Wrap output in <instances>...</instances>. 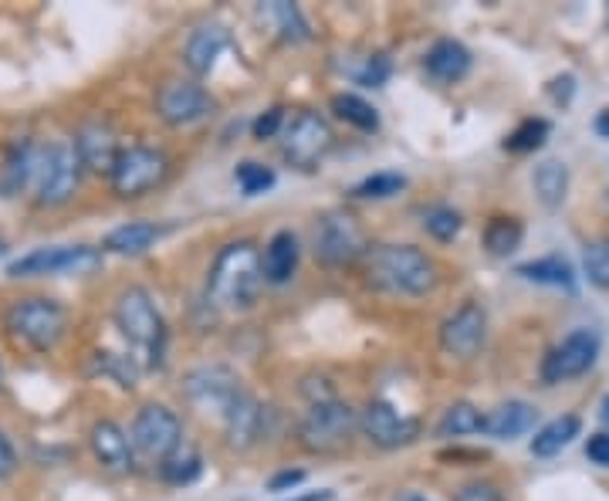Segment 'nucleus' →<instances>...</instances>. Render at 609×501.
<instances>
[{
	"label": "nucleus",
	"mask_w": 609,
	"mask_h": 501,
	"mask_svg": "<svg viewBox=\"0 0 609 501\" xmlns=\"http://www.w3.org/2000/svg\"><path fill=\"white\" fill-rule=\"evenodd\" d=\"M359 430L366 433V441L383 448V451H396L414 444L420 437V420L399 413L393 403L386 400H369L366 410L359 413Z\"/></svg>",
	"instance_id": "13"
},
{
	"label": "nucleus",
	"mask_w": 609,
	"mask_h": 501,
	"mask_svg": "<svg viewBox=\"0 0 609 501\" xmlns=\"http://www.w3.org/2000/svg\"><path fill=\"white\" fill-rule=\"evenodd\" d=\"M403 186H406V176H399V173H373L353 186V197L356 201H389L403 191Z\"/></svg>",
	"instance_id": "34"
},
{
	"label": "nucleus",
	"mask_w": 609,
	"mask_h": 501,
	"mask_svg": "<svg viewBox=\"0 0 609 501\" xmlns=\"http://www.w3.org/2000/svg\"><path fill=\"white\" fill-rule=\"evenodd\" d=\"M599 133H602V136H609V115H602V119H599Z\"/></svg>",
	"instance_id": "50"
},
{
	"label": "nucleus",
	"mask_w": 609,
	"mask_h": 501,
	"mask_svg": "<svg viewBox=\"0 0 609 501\" xmlns=\"http://www.w3.org/2000/svg\"><path fill=\"white\" fill-rule=\"evenodd\" d=\"M579 433H582V420H579L576 413L556 417V420H549L541 430H535L528 451H531L535 458H556V454H562V451L576 441Z\"/></svg>",
	"instance_id": "26"
},
{
	"label": "nucleus",
	"mask_w": 609,
	"mask_h": 501,
	"mask_svg": "<svg viewBox=\"0 0 609 501\" xmlns=\"http://www.w3.org/2000/svg\"><path fill=\"white\" fill-rule=\"evenodd\" d=\"M599 359V333L596 329H572L562 342H556L541 359V380L549 387L569 384L586 376Z\"/></svg>",
	"instance_id": "12"
},
{
	"label": "nucleus",
	"mask_w": 609,
	"mask_h": 501,
	"mask_svg": "<svg viewBox=\"0 0 609 501\" xmlns=\"http://www.w3.org/2000/svg\"><path fill=\"white\" fill-rule=\"evenodd\" d=\"M535 194L541 201V207H549V211H559L569 197V166L562 160H546V163H538L535 166Z\"/></svg>",
	"instance_id": "27"
},
{
	"label": "nucleus",
	"mask_w": 609,
	"mask_h": 501,
	"mask_svg": "<svg viewBox=\"0 0 609 501\" xmlns=\"http://www.w3.org/2000/svg\"><path fill=\"white\" fill-rule=\"evenodd\" d=\"M82 180V160L72 143H51L41 150L38 176H34V201L41 207H61L75 197Z\"/></svg>",
	"instance_id": "7"
},
{
	"label": "nucleus",
	"mask_w": 609,
	"mask_h": 501,
	"mask_svg": "<svg viewBox=\"0 0 609 501\" xmlns=\"http://www.w3.org/2000/svg\"><path fill=\"white\" fill-rule=\"evenodd\" d=\"M234 180H237L244 197H261V194L271 191V186H275V170L264 166V163H254V160H244L234 170Z\"/></svg>",
	"instance_id": "35"
},
{
	"label": "nucleus",
	"mask_w": 609,
	"mask_h": 501,
	"mask_svg": "<svg viewBox=\"0 0 609 501\" xmlns=\"http://www.w3.org/2000/svg\"><path fill=\"white\" fill-rule=\"evenodd\" d=\"M254 140H275V136H282V130H285V112L282 109H267L264 115H257L254 119Z\"/></svg>",
	"instance_id": "41"
},
{
	"label": "nucleus",
	"mask_w": 609,
	"mask_h": 501,
	"mask_svg": "<svg viewBox=\"0 0 609 501\" xmlns=\"http://www.w3.org/2000/svg\"><path fill=\"white\" fill-rule=\"evenodd\" d=\"M454 501H505V494H501L495 484H485V481H478V484H467V488H460Z\"/></svg>",
	"instance_id": "42"
},
{
	"label": "nucleus",
	"mask_w": 609,
	"mask_h": 501,
	"mask_svg": "<svg viewBox=\"0 0 609 501\" xmlns=\"http://www.w3.org/2000/svg\"><path fill=\"white\" fill-rule=\"evenodd\" d=\"M549 133H552V125L546 119H525V122H518L515 130L508 133L505 150L508 153H535V150L546 146Z\"/></svg>",
	"instance_id": "33"
},
{
	"label": "nucleus",
	"mask_w": 609,
	"mask_h": 501,
	"mask_svg": "<svg viewBox=\"0 0 609 501\" xmlns=\"http://www.w3.org/2000/svg\"><path fill=\"white\" fill-rule=\"evenodd\" d=\"M302 481H305V471H282V474H275V478L267 481V488L271 491H288V488H295Z\"/></svg>",
	"instance_id": "45"
},
{
	"label": "nucleus",
	"mask_w": 609,
	"mask_h": 501,
	"mask_svg": "<svg viewBox=\"0 0 609 501\" xmlns=\"http://www.w3.org/2000/svg\"><path fill=\"white\" fill-rule=\"evenodd\" d=\"M586 458L599 468H609V433H592L586 441Z\"/></svg>",
	"instance_id": "43"
},
{
	"label": "nucleus",
	"mask_w": 609,
	"mask_h": 501,
	"mask_svg": "<svg viewBox=\"0 0 609 501\" xmlns=\"http://www.w3.org/2000/svg\"><path fill=\"white\" fill-rule=\"evenodd\" d=\"M582 272L586 278L609 292V237H599V241H589L586 250H582Z\"/></svg>",
	"instance_id": "37"
},
{
	"label": "nucleus",
	"mask_w": 609,
	"mask_h": 501,
	"mask_svg": "<svg viewBox=\"0 0 609 501\" xmlns=\"http://www.w3.org/2000/svg\"><path fill=\"white\" fill-rule=\"evenodd\" d=\"M267 18L275 21V28L282 31V38H285V41H292V44H298V41H305V38H308V24H305L302 11H298L295 4H285V0H275V4H267Z\"/></svg>",
	"instance_id": "36"
},
{
	"label": "nucleus",
	"mask_w": 609,
	"mask_h": 501,
	"mask_svg": "<svg viewBox=\"0 0 609 501\" xmlns=\"http://www.w3.org/2000/svg\"><path fill=\"white\" fill-rule=\"evenodd\" d=\"M538 420V410L525 400H505L498 407H491L485 413L481 433L491 437V441H515V437L528 433Z\"/></svg>",
	"instance_id": "20"
},
{
	"label": "nucleus",
	"mask_w": 609,
	"mask_h": 501,
	"mask_svg": "<svg viewBox=\"0 0 609 501\" xmlns=\"http://www.w3.org/2000/svg\"><path fill=\"white\" fill-rule=\"evenodd\" d=\"M170 173V160L163 150H153V146H125L119 153V163L109 176L112 183V194L122 197V201H135L166 180Z\"/></svg>",
	"instance_id": "9"
},
{
	"label": "nucleus",
	"mask_w": 609,
	"mask_h": 501,
	"mask_svg": "<svg viewBox=\"0 0 609 501\" xmlns=\"http://www.w3.org/2000/svg\"><path fill=\"white\" fill-rule=\"evenodd\" d=\"M356 430H359V413L343 400H328V403L308 407V413L298 423V441L312 454H338L353 444Z\"/></svg>",
	"instance_id": "5"
},
{
	"label": "nucleus",
	"mask_w": 609,
	"mask_h": 501,
	"mask_svg": "<svg viewBox=\"0 0 609 501\" xmlns=\"http://www.w3.org/2000/svg\"><path fill=\"white\" fill-rule=\"evenodd\" d=\"M261 285V250L251 241H234L221 250L207 275V301L224 311H241L257 301Z\"/></svg>",
	"instance_id": "1"
},
{
	"label": "nucleus",
	"mask_w": 609,
	"mask_h": 501,
	"mask_svg": "<svg viewBox=\"0 0 609 501\" xmlns=\"http://www.w3.org/2000/svg\"><path fill=\"white\" fill-rule=\"evenodd\" d=\"M163 237V227L150 224V221H132V224H122L115 231L105 234L102 241V250L109 255H125V258H140L146 250Z\"/></svg>",
	"instance_id": "24"
},
{
	"label": "nucleus",
	"mask_w": 609,
	"mask_h": 501,
	"mask_svg": "<svg viewBox=\"0 0 609 501\" xmlns=\"http://www.w3.org/2000/svg\"><path fill=\"white\" fill-rule=\"evenodd\" d=\"M227 48V31L221 24H203L196 28L190 38H186V48H183V61H186V69L193 75H211L214 65H217V58L224 54Z\"/></svg>",
	"instance_id": "22"
},
{
	"label": "nucleus",
	"mask_w": 609,
	"mask_h": 501,
	"mask_svg": "<svg viewBox=\"0 0 609 501\" xmlns=\"http://www.w3.org/2000/svg\"><path fill=\"white\" fill-rule=\"evenodd\" d=\"M599 417H602V423H606V433H609V393L602 397V403H599Z\"/></svg>",
	"instance_id": "48"
},
{
	"label": "nucleus",
	"mask_w": 609,
	"mask_h": 501,
	"mask_svg": "<svg viewBox=\"0 0 609 501\" xmlns=\"http://www.w3.org/2000/svg\"><path fill=\"white\" fill-rule=\"evenodd\" d=\"M481 423H485V413L467 403V400H457L444 410L440 423H437V433L444 441H454V437H467V433H481Z\"/></svg>",
	"instance_id": "31"
},
{
	"label": "nucleus",
	"mask_w": 609,
	"mask_h": 501,
	"mask_svg": "<svg viewBox=\"0 0 609 501\" xmlns=\"http://www.w3.org/2000/svg\"><path fill=\"white\" fill-rule=\"evenodd\" d=\"M41 150H44V146L24 140V143H18V146L8 153L4 176H0V191H4V197H18V194H24V191H34V176H38Z\"/></svg>",
	"instance_id": "23"
},
{
	"label": "nucleus",
	"mask_w": 609,
	"mask_h": 501,
	"mask_svg": "<svg viewBox=\"0 0 609 501\" xmlns=\"http://www.w3.org/2000/svg\"><path fill=\"white\" fill-rule=\"evenodd\" d=\"M115 326L125 336V342L135 349V359H146L150 369H156L163 362V349H166V319L156 308L153 295L146 288H125L115 301Z\"/></svg>",
	"instance_id": "3"
},
{
	"label": "nucleus",
	"mask_w": 609,
	"mask_h": 501,
	"mask_svg": "<svg viewBox=\"0 0 609 501\" xmlns=\"http://www.w3.org/2000/svg\"><path fill=\"white\" fill-rule=\"evenodd\" d=\"M396 501H427L420 491H403V494H396Z\"/></svg>",
	"instance_id": "49"
},
{
	"label": "nucleus",
	"mask_w": 609,
	"mask_h": 501,
	"mask_svg": "<svg viewBox=\"0 0 609 501\" xmlns=\"http://www.w3.org/2000/svg\"><path fill=\"white\" fill-rule=\"evenodd\" d=\"M211 112H214V95L196 82L170 79L156 92V115L166 125H173V130H183V125L207 119Z\"/></svg>",
	"instance_id": "14"
},
{
	"label": "nucleus",
	"mask_w": 609,
	"mask_h": 501,
	"mask_svg": "<svg viewBox=\"0 0 609 501\" xmlns=\"http://www.w3.org/2000/svg\"><path fill=\"white\" fill-rule=\"evenodd\" d=\"M4 329L14 342L48 352L58 346V339L68 329V311L54 298H21L8 308Z\"/></svg>",
	"instance_id": "4"
},
{
	"label": "nucleus",
	"mask_w": 609,
	"mask_h": 501,
	"mask_svg": "<svg viewBox=\"0 0 609 501\" xmlns=\"http://www.w3.org/2000/svg\"><path fill=\"white\" fill-rule=\"evenodd\" d=\"M460 227H464V217L454 207H447V204H437V207L424 211V231L434 241H444L447 244V241H454L460 234Z\"/></svg>",
	"instance_id": "38"
},
{
	"label": "nucleus",
	"mask_w": 609,
	"mask_h": 501,
	"mask_svg": "<svg viewBox=\"0 0 609 501\" xmlns=\"http://www.w3.org/2000/svg\"><path fill=\"white\" fill-rule=\"evenodd\" d=\"M89 444H92V454L99 458L102 468H109V471H115V474L132 471V461H135L132 437H129L115 420H99V423H92Z\"/></svg>",
	"instance_id": "18"
},
{
	"label": "nucleus",
	"mask_w": 609,
	"mask_h": 501,
	"mask_svg": "<svg viewBox=\"0 0 609 501\" xmlns=\"http://www.w3.org/2000/svg\"><path fill=\"white\" fill-rule=\"evenodd\" d=\"M572 92H576V79L572 75H559V79L549 82V95L556 99V105H569Z\"/></svg>",
	"instance_id": "44"
},
{
	"label": "nucleus",
	"mask_w": 609,
	"mask_h": 501,
	"mask_svg": "<svg viewBox=\"0 0 609 501\" xmlns=\"http://www.w3.org/2000/svg\"><path fill=\"white\" fill-rule=\"evenodd\" d=\"M99 369L105 372V376H112V380L119 384V387H135V380H140V359L135 356H115V352H99Z\"/></svg>",
	"instance_id": "39"
},
{
	"label": "nucleus",
	"mask_w": 609,
	"mask_h": 501,
	"mask_svg": "<svg viewBox=\"0 0 609 501\" xmlns=\"http://www.w3.org/2000/svg\"><path fill=\"white\" fill-rule=\"evenodd\" d=\"M0 258H4V244H0Z\"/></svg>",
	"instance_id": "51"
},
{
	"label": "nucleus",
	"mask_w": 609,
	"mask_h": 501,
	"mask_svg": "<svg viewBox=\"0 0 609 501\" xmlns=\"http://www.w3.org/2000/svg\"><path fill=\"white\" fill-rule=\"evenodd\" d=\"M183 393L186 400L200 410V413H207V417H217L221 423L227 420V413L237 407V400L247 393L241 387V380L224 369V366H200L193 372H186V380H183Z\"/></svg>",
	"instance_id": "10"
},
{
	"label": "nucleus",
	"mask_w": 609,
	"mask_h": 501,
	"mask_svg": "<svg viewBox=\"0 0 609 501\" xmlns=\"http://www.w3.org/2000/svg\"><path fill=\"white\" fill-rule=\"evenodd\" d=\"M129 437H132V448L140 451L143 458L156 461V464H163L173 451H180L186 444L180 417L170 407H163V403L140 407V413H135V420H132Z\"/></svg>",
	"instance_id": "11"
},
{
	"label": "nucleus",
	"mask_w": 609,
	"mask_h": 501,
	"mask_svg": "<svg viewBox=\"0 0 609 501\" xmlns=\"http://www.w3.org/2000/svg\"><path fill=\"white\" fill-rule=\"evenodd\" d=\"M424 72L437 85H457L470 72V51L460 41H454V38H440L424 54Z\"/></svg>",
	"instance_id": "19"
},
{
	"label": "nucleus",
	"mask_w": 609,
	"mask_h": 501,
	"mask_svg": "<svg viewBox=\"0 0 609 501\" xmlns=\"http://www.w3.org/2000/svg\"><path fill=\"white\" fill-rule=\"evenodd\" d=\"M298 237L292 231H278L275 237H271L261 250V272H264V282L267 285H285L295 278L298 272Z\"/></svg>",
	"instance_id": "21"
},
{
	"label": "nucleus",
	"mask_w": 609,
	"mask_h": 501,
	"mask_svg": "<svg viewBox=\"0 0 609 501\" xmlns=\"http://www.w3.org/2000/svg\"><path fill=\"white\" fill-rule=\"evenodd\" d=\"M72 146H75V153H79L85 170L105 173V176H112V170L119 163V153H122L115 133L109 130V125H102V122H85L82 130L75 133Z\"/></svg>",
	"instance_id": "17"
},
{
	"label": "nucleus",
	"mask_w": 609,
	"mask_h": 501,
	"mask_svg": "<svg viewBox=\"0 0 609 501\" xmlns=\"http://www.w3.org/2000/svg\"><path fill=\"white\" fill-rule=\"evenodd\" d=\"M488 339V311L478 301H464L440 326V349L454 359H474Z\"/></svg>",
	"instance_id": "15"
},
{
	"label": "nucleus",
	"mask_w": 609,
	"mask_h": 501,
	"mask_svg": "<svg viewBox=\"0 0 609 501\" xmlns=\"http://www.w3.org/2000/svg\"><path fill=\"white\" fill-rule=\"evenodd\" d=\"M105 262L102 247L89 244H61V247H34L24 258L8 265L11 278H38V275H92Z\"/></svg>",
	"instance_id": "6"
},
{
	"label": "nucleus",
	"mask_w": 609,
	"mask_h": 501,
	"mask_svg": "<svg viewBox=\"0 0 609 501\" xmlns=\"http://www.w3.org/2000/svg\"><path fill=\"white\" fill-rule=\"evenodd\" d=\"M521 237H525V227L518 217H491L485 227V250L491 258H508L521 247Z\"/></svg>",
	"instance_id": "30"
},
{
	"label": "nucleus",
	"mask_w": 609,
	"mask_h": 501,
	"mask_svg": "<svg viewBox=\"0 0 609 501\" xmlns=\"http://www.w3.org/2000/svg\"><path fill=\"white\" fill-rule=\"evenodd\" d=\"M335 136H332V125L318 115V112H295L292 119H285V130H282V156L302 170L312 173L318 170V163L328 156Z\"/></svg>",
	"instance_id": "8"
},
{
	"label": "nucleus",
	"mask_w": 609,
	"mask_h": 501,
	"mask_svg": "<svg viewBox=\"0 0 609 501\" xmlns=\"http://www.w3.org/2000/svg\"><path fill=\"white\" fill-rule=\"evenodd\" d=\"M366 275L376 288L396 295H430L437 288V265L414 244H376L366 250Z\"/></svg>",
	"instance_id": "2"
},
{
	"label": "nucleus",
	"mask_w": 609,
	"mask_h": 501,
	"mask_svg": "<svg viewBox=\"0 0 609 501\" xmlns=\"http://www.w3.org/2000/svg\"><path fill=\"white\" fill-rule=\"evenodd\" d=\"M315 250L325 265H349L359 255H366V237L363 227L356 224V217L349 214H328L322 217L318 231H315Z\"/></svg>",
	"instance_id": "16"
},
{
	"label": "nucleus",
	"mask_w": 609,
	"mask_h": 501,
	"mask_svg": "<svg viewBox=\"0 0 609 501\" xmlns=\"http://www.w3.org/2000/svg\"><path fill=\"white\" fill-rule=\"evenodd\" d=\"M200 471H203V458H200V451L190 448V444H183L180 451H173V454L160 464V474H163L166 484H190V481L200 478Z\"/></svg>",
	"instance_id": "32"
},
{
	"label": "nucleus",
	"mask_w": 609,
	"mask_h": 501,
	"mask_svg": "<svg viewBox=\"0 0 609 501\" xmlns=\"http://www.w3.org/2000/svg\"><path fill=\"white\" fill-rule=\"evenodd\" d=\"M261 427H264V407L251 397V393H244L241 400H237V407L227 413V420H224V433H227V444L231 448H251L257 437H261Z\"/></svg>",
	"instance_id": "25"
},
{
	"label": "nucleus",
	"mask_w": 609,
	"mask_h": 501,
	"mask_svg": "<svg viewBox=\"0 0 609 501\" xmlns=\"http://www.w3.org/2000/svg\"><path fill=\"white\" fill-rule=\"evenodd\" d=\"M515 275H521L525 282H535V285H552V288H566V292L576 288V272H572L569 258H562V255L525 262L515 268Z\"/></svg>",
	"instance_id": "28"
},
{
	"label": "nucleus",
	"mask_w": 609,
	"mask_h": 501,
	"mask_svg": "<svg viewBox=\"0 0 609 501\" xmlns=\"http://www.w3.org/2000/svg\"><path fill=\"white\" fill-rule=\"evenodd\" d=\"M292 501H332V491L325 488V491H308V494H298V498H292Z\"/></svg>",
	"instance_id": "47"
},
{
	"label": "nucleus",
	"mask_w": 609,
	"mask_h": 501,
	"mask_svg": "<svg viewBox=\"0 0 609 501\" xmlns=\"http://www.w3.org/2000/svg\"><path fill=\"white\" fill-rule=\"evenodd\" d=\"M389 72H393V65H389V58H386V54H369V58H366V65H363V72H356V82H359V85H369V89H383L386 79H389Z\"/></svg>",
	"instance_id": "40"
},
{
	"label": "nucleus",
	"mask_w": 609,
	"mask_h": 501,
	"mask_svg": "<svg viewBox=\"0 0 609 501\" xmlns=\"http://www.w3.org/2000/svg\"><path fill=\"white\" fill-rule=\"evenodd\" d=\"M14 464H18V458H14V448H11L8 437L0 433V478H8V474L14 471Z\"/></svg>",
	"instance_id": "46"
},
{
	"label": "nucleus",
	"mask_w": 609,
	"mask_h": 501,
	"mask_svg": "<svg viewBox=\"0 0 609 501\" xmlns=\"http://www.w3.org/2000/svg\"><path fill=\"white\" fill-rule=\"evenodd\" d=\"M332 112H335V119H343L346 125H353V130H359V133H376L379 130V112L356 92L332 95Z\"/></svg>",
	"instance_id": "29"
}]
</instances>
